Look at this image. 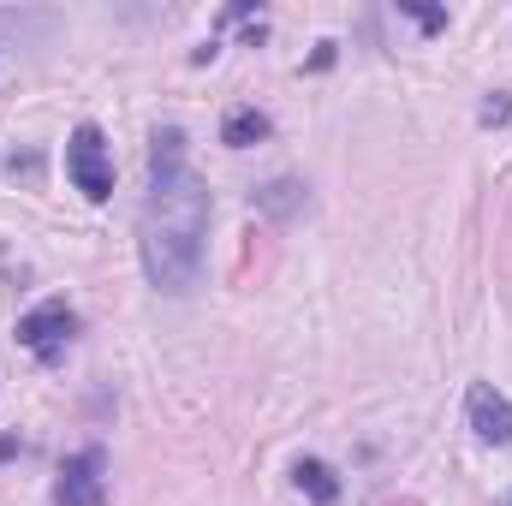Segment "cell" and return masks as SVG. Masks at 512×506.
<instances>
[{
    "mask_svg": "<svg viewBox=\"0 0 512 506\" xmlns=\"http://www.w3.org/2000/svg\"><path fill=\"white\" fill-rule=\"evenodd\" d=\"M203 239H209V185L185 167V131H155L149 149V197L137 215V256L155 292H191L203 274Z\"/></svg>",
    "mask_w": 512,
    "mask_h": 506,
    "instance_id": "obj_1",
    "label": "cell"
},
{
    "mask_svg": "<svg viewBox=\"0 0 512 506\" xmlns=\"http://www.w3.org/2000/svg\"><path fill=\"white\" fill-rule=\"evenodd\" d=\"M66 179H72L90 203H108V197H114V155H108L102 126H78L66 137Z\"/></svg>",
    "mask_w": 512,
    "mask_h": 506,
    "instance_id": "obj_2",
    "label": "cell"
},
{
    "mask_svg": "<svg viewBox=\"0 0 512 506\" xmlns=\"http://www.w3.org/2000/svg\"><path fill=\"white\" fill-rule=\"evenodd\" d=\"M78 334V316H72V304L66 298H42L36 310H24L18 316V346L24 352H36L42 364H54L60 352H66V340Z\"/></svg>",
    "mask_w": 512,
    "mask_h": 506,
    "instance_id": "obj_3",
    "label": "cell"
},
{
    "mask_svg": "<svg viewBox=\"0 0 512 506\" xmlns=\"http://www.w3.org/2000/svg\"><path fill=\"white\" fill-rule=\"evenodd\" d=\"M108 501V453L102 447H84L60 465V483H54V506H102Z\"/></svg>",
    "mask_w": 512,
    "mask_h": 506,
    "instance_id": "obj_4",
    "label": "cell"
},
{
    "mask_svg": "<svg viewBox=\"0 0 512 506\" xmlns=\"http://www.w3.org/2000/svg\"><path fill=\"white\" fill-rule=\"evenodd\" d=\"M465 417H471V429H477L489 447H512V399L495 393L489 381H477V387L465 393Z\"/></svg>",
    "mask_w": 512,
    "mask_h": 506,
    "instance_id": "obj_5",
    "label": "cell"
},
{
    "mask_svg": "<svg viewBox=\"0 0 512 506\" xmlns=\"http://www.w3.org/2000/svg\"><path fill=\"white\" fill-rule=\"evenodd\" d=\"M48 30H54V12H36V6L0 12V66H6V60H18L24 48H36Z\"/></svg>",
    "mask_w": 512,
    "mask_h": 506,
    "instance_id": "obj_6",
    "label": "cell"
},
{
    "mask_svg": "<svg viewBox=\"0 0 512 506\" xmlns=\"http://www.w3.org/2000/svg\"><path fill=\"white\" fill-rule=\"evenodd\" d=\"M292 477H298V489H304L316 506H334V501H340V477H334L322 459H298V465H292Z\"/></svg>",
    "mask_w": 512,
    "mask_h": 506,
    "instance_id": "obj_7",
    "label": "cell"
},
{
    "mask_svg": "<svg viewBox=\"0 0 512 506\" xmlns=\"http://www.w3.org/2000/svg\"><path fill=\"white\" fill-rule=\"evenodd\" d=\"M262 137H268V114H256V108H233L227 126H221V143H227V149H251Z\"/></svg>",
    "mask_w": 512,
    "mask_h": 506,
    "instance_id": "obj_8",
    "label": "cell"
},
{
    "mask_svg": "<svg viewBox=\"0 0 512 506\" xmlns=\"http://www.w3.org/2000/svg\"><path fill=\"white\" fill-rule=\"evenodd\" d=\"M256 203H262V209H274V215H292V209L304 203V191H298L292 179H274V185H262V191H256Z\"/></svg>",
    "mask_w": 512,
    "mask_h": 506,
    "instance_id": "obj_9",
    "label": "cell"
},
{
    "mask_svg": "<svg viewBox=\"0 0 512 506\" xmlns=\"http://www.w3.org/2000/svg\"><path fill=\"white\" fill-rule=\"evenodd\" d=\"M399 12H411L423 30H441V24H447V12H435V6H411V0H399Z\"/></svg>",
    "mask_w": 512,
    "mask_h": 506,
    "instance_id": "obj_10",
    "label": "cell"
}]
</instances>
